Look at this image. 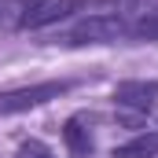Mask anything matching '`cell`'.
<instances>
[{"label": "cell", "instance_id": "cell-1", "mask_svg": "<svg viewBox=\"0 0 158 158\" xmlns=\"http://www.w3.org/2000/svg\"><path fill=\"white\" fill-rule=\"evenodd\" d=\"M118 40H129V19L121 11H96L85 15L63 37V44H118Z\"/></svg>", "mask_w": 158, "mask_h": 158}, {"label": "cell", "instance_id": "cell-2", "mask_svg": "<svg viewBox=\"0 0 158 158\" xmlns=\"http://www.w3.org/2000/svg\"><path fill=\"white\" fill-rule=\"evenodd\" d=\"M70 88H74V81H37V85H26V88L0 92V114H22V110L44 107V103L66 96Z\"/></svg>", "mask_w": 158, "mask_h": 158}, {"label": "cell", "instance_id": "cell-3", "mask_svg": "<svg viewBox=\"0 0 158 158\" xmlns=\"http://www.w3.org/2000/svg\"><path fill=\"white\" fill-rule=\"evenodd\" d=\"M99 7H114L118 11V0H40L37 7L26 15L22 30H44V26L66 22L77 11H99Z\"/></svg>", "mask_w": 158, "mask_h": 158}, {"label": "cell", "instance_id": "cell-4", "mask_svg": "<svg viewBox=\"0 0 158 158\" xmlns=\"http://www.w3.org/2000/svg\"><path fill=\"white\" fill-rule=\"evenodd\" d=\"M114 103L125 110H151L158 103V81H121L114 88Z\"/></svg>", "mask_w": 158, "mask_h": 158}, {"label": "cell", "instance_id": "cell-5", "mask_svg": "<svg viewBox=\"0 0 158 158\" xmlns=\"http://www.w3.org/2000/svg\"><path fill=\"white\" fill-rule=\"evenodd\" d=\"M63 140H66V147H70V155H74V158H88V155H92V132H88V118H85V114L66 118V125H63Z\"/></svg>", "mask_w": 158, "mask_h": 158}, {"label": "cell", "instance_id": "cell-6", "mask_svg": "<svg viewBox=\"0 0 158 158\" xmlns=\"http://www.w3.org/2000/svg\"><path fill=\"white\" fill-rule=\"evenodd\" d=\"M40 0H0V30H22L26 15L37 7Z\"/></svg>", "mask_w": 158, "mask_h": 158}, {"label": "cell", "instance_id": "cell-7", "mask_svg": "<svg viewBox=\"0 0 158 158\" xmlns=\"http://www.w3.org/2000/svg\"><path fill=\"white\" fill-rule=\"evenodd\" d=\"M158 155V132H140L129 143L114 147V158H155Z\"/></svg>", "mask_w": 158, "mask_h": 158}, {"label": "cell", "instance_id": "cell-8", "mask_svg": "<svg viewBox=\"0 0 158 158\" xmlns=\"http://www.w3.org/2000/svg\"><path fill=\"white\" fill-rule=\"evenodd\" d=\"M129 40H158V7L136 11V19L129 22Z\"/></svg>", "mask_w": 158, "mask_h": 158}, {"label": "cell", "instance_id": "cell-9", "mask_svg": "<svg viewBox=\"0 0 158 158\" xmlns=\"http://www.w3.org/2000/svg\"><path fill=\"white\" fill-rule=\"evenodd\" d=\"M15 158H55V151H52L48 143H40V140H26V143L15 151Z\"/></svg>", "mask_w": 158, "mask_h": 158}]
</instances>
